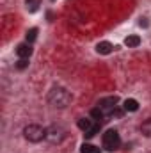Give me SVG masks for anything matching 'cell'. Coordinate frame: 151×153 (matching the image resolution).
I'll list each match as a JSON object with an SVG mask.
<instances>
[{
    "label": "cell",
    "mask_w": 151,
    "mask_h": 153,
    "mask_svg": "<svg viewBox=\"0 0 151 153\" xmlns=\"http://www.w3.org/2000/svg\"><path fill=\"white\" fill-rule=\"evenodd\" d=\"M23 137L29 143H41L43 139H46V128H43L41 125H29L23 128Z\"/></svg>",
    "instance_id": "obj_2"
},
{
    "label": "cell",
    "mask_w": 151,
    "mask_h": 153,
    "mask_svg": "<svg viewBox=\"0 0 151 153\" xmlns=\"http://www.w3.org/2000/svg\"><path fill=\"white\" fill-rule=\"evenodd\" d=\"M117 98L115 96H105V98H101L100 102H98V109L103 112V116L107 117V116H112V112L117 109Z\"/></svg>",
    "instance_id": "obj_6"
},
{
    "label": "cell",
    "mask_w": 151,
    "mask_h": 153,
    "mask_svg": "<svg viewBox=\"0 0 151 153\" xmlns=\"http://www.w3.org/2000/svg\"><path fill=\"white\" fill-rule=\"evenodd\" d=\"M101 143H103V148L107 150V152H114V150H117L119 146H121V137H119V132L117 130H107L105 134H103V137H101Z\"/></svg>",
    "instance_id": "obj_3"
},
{
    "label": "cell",
    "mask_w": 151,
    "mask_h": 153,
    "mask_svg": "<svg viewBox=\"0 0 151 153\" xmlns=\"http://www.w3.org/2000/svg\"><path fill=\"white\" fill-rule=\"evenodd\" d=\"M114 48H115V46H114L112 43H109V41H101V43L96 45V52H98L100 55H109V53H112Z\"/></svg>",
    "instance_id": "obj_8"
},
{
    "label": "cell",
    "mask_w": 151,
    "mask_h": 153,
    "mask_svg": "<svg viewBox=\"0 0 151 153\" xmlns=\"http://www.w3.org/2000/svg\"><path fill=\"white\" fill-rule=\"evenodd\" d=\"M70 102H71L70 91L64 89V87H61V85L52 87V91L48 93V103L52 107H55V109H64V107L70 105Z\"/></svg>",
    "instance_id": "obj_1"
},
{
    "label": "cell",
    "mask_w": 151,
    "mask_h": 153,
    "mask_svg": "<svg viewBox=\"0 0 151 153\" xmlns=\"http://www.w3.org/2000/svg\"><path fill=\"white\" fill-rule=\"evenodd\" d=\"M123 109L126 112H135V111H139V102L135 98H126L123 102Z\"/></svg>",
    "instance_id": "obj_9"
},
{
    "label": "cell",
    "mask_w": 151,
    "mask_h": 153,
    "mask_svg": "<svg viewBox=\"0 0 151 153\" xmlns=\"http://www.w3.org/2000/svg\"><path fill=\"white\" fill-rule=\"evenodd\" d=\"M52 2H53V0H52Z\"/></svg>",
    "instance_id": "obj_16"
},
{
    "label": "cell",
    "mask_w": 151,
    "mask_h": 153,
    "mask_svg": "<svg viewBox=\"0 0 151 153\" xmlns=\"http://www.w3.org/2000/svg\"><path fill=\"white\" fill-rule=\"evenodd\" d=\"M64 137H66V130H64L62 126H59V125H52V126L46 128V141H48V143H52V144H59V143L64 141Z\"/></svg>",
    "instance_id": "obj_5"
},
{
    "label": "cell",
    "mask_w": 151,
    "mask_h": 153,
    "mask_svg": "<svg viewBox=\"0 0 151 153\" xmlns=\"http://www.w3.org/2000/svg\"><path fill=\"white\" fill-rule=\"evenodd\" d=\"M78 128L84 132L85 137H93V135L98 134V130H100V123H98L96 119L82 117V119H78Z\"/></svg>",
    "instance_id": "obj_4"
},
{
    "label": "cell",
    "mask_w": 151,
    "mask_h": 153,
    "mask_svg": "<svg viewBox=\"0 0 151 153\" xmlns=\"http://www.w3.org/2000/svg\"><path fill=\"white\" fill-rule=\"evenodd\" d=\"M25 4H27V11L36 13L39 9V5H41V0H25Z\"/></svg>",
    "instance_id": "obj_13"
},
{
    "label": "cell",
    "mask_w": 151,
    "mask_h": 153,
    "mask_svg": "<svg viewBox=\"0 0 151 153\" xmlns=\"http://www.w3.org/2000/svg\"><path fill=\"white\" fill-rule=\"evenodd\" d=\"M124 45H126L128 48H137V46L141 45V38H139L137 34H132V36H128V38L124 39Z\"/></svg>",
    "instance_id": "obj_10"
},
{
    "label": "cell",
    "mask_w": 151,
    "mask_h": 153,
    "mask_svg": "<svg viewBox=\"0 0 151 153\" xmlns=\"http://www.w3.org/2000/svg\"><path fill=\"white\" fill-rule=\"evenodd\" d=\"M30 53H32V45L30 43H21V45L16 46V55L20 59H29Z\"/></svg>",
    "instance_id": "obj_7"
},
{
    "label": "cell",
    "mask_w": 151,
    "mask_h": 153,
    "mask_svg": "<svg viewBox=\"0 0 151 153\" xmlns=\"http://www.w3.org/2000/svg\"><path fill=\"white\" fill-rule=\"evenodd\" d=\"M36 38H38V29H36V27H32L30 30H27V43L32 45V43L36 41Z\"/></svg>",
    "instance_id": "obj_14"
},
{
    "label": "cell",
    "mask_w": 151,
    "mask_h": 153,
    "mask_svg": "<svg viewBox=\"0 0 151 153\" xmlns=\"http://www.w3.org/2000/svg\"><path fill=\"white\" fill-rule=\"evenodd\" d=\"M141 132H142V135H146L148 139H151V119H146L141 125Z\"/></svg>",
    "instance_id": "obj_12"
},
{
    "label": "cell",
    "mask_w": 151,
    "mask_h": 153,
    "mask_svg": "<svg viewBox=\"0 0 151 153\" xmlns=\"http://www.w3.org/2000/svg\"><path fill=\"white\" fill-rule=\"evenodd\" d=\"M80 153H100V148L94 146V144H89V143H84L80 146Z\"/></svg>",
    "instance_id": "obj_11"
},
{
    "label": "cell",
    "mask_w": 151,
    "mask_h": 153,
    "mask_svg": "<svg viewBox=\"0 0 151 153\" xmlns=\"http://www.w3.org/2000/svg\"><path fill=\"white\" fill-rule=\"evenodd\" d=\"M27 66H29V59H20V61L16 62V68H18V70H25Z\"/></svg>",
    "instance_id": "obj_15"
}]
</instances>
